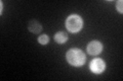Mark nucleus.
Masks as SVG:
<instances>
[{"label":"nucleus","mask_w":123,"mask_h":81,"mask_svg":"<svg viewBox=\"0 0 123 81\" xmlns=\"http://www.w3.org/2000/svg\"><path fill=\"white\" fill-rule=\"evenodd\" d=\"M67 62L73 67H82L86 61V56L80 49L73 48L69 50L66 54Z\"/></svg>","instance_id":"f257e3e1"},{"label":"nucleus","mask_w":123,"mask_h":81,"mask_svg":"<svg viewBox=\"0 0 123 81\" xmlns=\"http://www.w3.org/2000/svg\"><path fill=\"white\" fill-rule=\"evenodd\" d=\"M66 29L71 33H78L83 28V19L78 14H71L66 19Z\"/></svg>","instance_id":"f03ea898"},{"label":"nucleus","mask_w":123,"mask_h":81,"mask_svg":"<svg viewBox=\"0 0 123 81\" xmlns=\"http://www.w3.org/2000/svg\"><path fill=\"white\" fill-rule=\"evenodd\" d=\"M106 69V62L103 59L95 58L89 64V70L93 74H102Z\"/></svg>","instance_id":"7ed1b4c3"},{"label":"nucleus","mask_w":123,"mask_h":81,"mask_svg":"<svg viewBox=\"0 0 123 81\" xmlns=\"http://www.w3.org/2000/svg\"><path fill=\"white\" fill-rule=\"evenodd\" d=\"M104 50V45L103 43H101L99 41H91L88 43L87 47H86V51L89 54L90 56H98Z\"/></svg>","instance_id":"20e7f679"},{"label":"nucleus","mask_w":123,"mask_h":81,"mask_svg":"<svg viewBox=\"0 0 123 81\" xmlns=\"http://www.w3.org/2000/svg\"><path fill=\"white\" fill-rule=\"evenodd\" d=\"M28 29L32 33H39L42 30V25L39 21L37 20H31L28 24Z\"/></svg>","instance_id":"39448f33"},{"label":"nucleus","mask_w":123,"mask_h":81,"mask_svg":"<svg viewBox=\"0 0 123 81\" xmlns=\"http://www.w3.org/2000/svg\"><path fill=\"white\" fill-rule=\"evenodd\" d=\"M55 41L57 44H65L68 41V34L65 32H57L55 34Z\"/></svg>","instance_id":"423d86ee"},{"label":"nucleus","mask_w":123,"mask_h":81,"mask_svg":"<svg viewBox=\"0 0 123 81\" xmlns=\"http://www.w3.org/2000/svg\"><path fill=\"white\" fill-rule=\"evenodd\" d=\"M38 43L40 45H47L49 43V37L47 34H40L38 37Z\"/></svg>","instance_id":"0eeeda50"},{"label":"nucleus","mask_w":123,"mask_h":81,"mask_svg":"<svg viewBox=\"0 0 123 81\" xmlns=\"http://www.w3.org/2000/svg\"><path fill=\"white\" fill-rule=\"evenodd\" d=\"M122 4H123V1L122 0H119V1H117L116 3V8H117V11L119 13H123V9H122Z\"/></svg>","instance_id":"6e6552de"}]
</instances>
